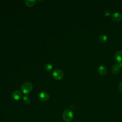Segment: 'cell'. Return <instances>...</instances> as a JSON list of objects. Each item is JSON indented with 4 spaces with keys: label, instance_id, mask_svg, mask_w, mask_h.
Here are the masks:
<instances>
[{
    "label": "cell",
    "instance_id": "6da1fadb",
    "mask_svg": "<svg viewBox=\"0 0 122 122\" xmlns=\"http://www.w3.org/2000/svg\"><path fill=\"white\" fill-rule=\"evenodd\" d=\"M32 85L31 83L29 82H26L23 83L21 86V91L25 95L29 94L32 90Z\"/></svg>",
    "mask_w": 122,
    "mask_h": 122
},
{
    "label": "cell",
    "instance_id": "7a4b0ae2",
    "mask_svg": "<svg viewBox=\"0 0 122 122\" xmlns=\"http://www.w3.org/2000/svg\"><path fill=\"white\" fill-rule=\"evenodd\" d=\"M63 118L65 122H71L73 119V112L69 109L65 110L63 113Z\"/></svg>",
    "mask_w": 122,
    "mask_h": 122
},
{
    "label": "cell",
    "instance_id": "3957f363",
    "mask_svg": "<svg viewBox=\"0 0 122 122\" xmlns=\"http://www.w3.org/2000/svg\"><path fill=\"white\" fill-rule=\"evenodd\" d=\"M54 78L57 80H61L63 77L64 74L63 72L59 69H56L54 70L53 73Z\"/></svg>",
    "mask_w": 122,
    "mask_h": 122
},
{
    "label": "cell",
    "instance_id": "277c9868",
    "mask_svg": "<svg viewBox=\"0 0 122 122\" xmlns=\"http://www.w3.org/2000/svg\"><path fill=\"white\" fill-rule=\"evenodd\" d=\"M49 97L50 96L49 94L45 92L41 93L39 95V99L43 102H46L48 101L49 99Z\"/></svg>",
    "mask_w": 122,
    "mask_h": 122
},
{
    "label": "cell",
    "instance_id": "5b68a950",
    "mask_svg": "<svg viewBox=\"0 0 122 122\" xmlns=\"http://www.w3.org/2000/svg\"><path fill=\"white\" fill-rule=\"evenodd\" d=\"M111 18L112 20L114 22H118L120 21L122 19V14L118 12L114 13L112 15Z\"/></svg>",
    "mask_w": 122,
    "mask_h": 122
},
{
    "label": "cell",
    "instance_id": "8992f818",
    "mask_svg": "<svg viewBox=\"0 0 122 122\" xmlns=\"http://www.w3.org/2000/svg\"><path fill=\"white\" fill-rule=\"evenodd\" d=\"M114 59L118 63H122V52H117L114 55Z\"/></svg>",
    "mask_w": 122,
    "mask_h": 122
},
{
    "label": "cell",
    "instance_id": "52a82bcc",
    "mask_svg": "<svg viewBox=\"0 0 122 122\" xmlns=\"http://www.w3.org/2000/svg\"><path fill=\"white\" fill-rule=\"evenodd\" d=\"M121 68H122V63L114 64L112 67V72L113 74H117L119 72Z\"/></svg>",
    "mask_w": 122,
    "mask_h": 122
},
{
    "label": "cell",
    "instance_id": "ba28073f",
    "mask_svg": "<svg viewBox=\"0 0 122 122\" xmlns=\"http://www.w3.org/2000/svg\"><path fill=\"white\" fill-rule=\"evenodd\" d=\"M12 96L14 99L16 101H18L22 98V94L20 91L16 90L14 92L12 95Z\"/></svg>",
    "mask_w": 122,
    "mask_h": 122
},
{
    "label": "cell",
    "instance_id": "9c48e42d",
    "mask_svg": "<svg viewBox=\"0 0 122 122\" xmlns=\"http://www.w3.org/2000/svg\"><path fill=\"white\" fill-rule=\"evenodd\" d=\"M107 70L106 68L103 65H101L98 67V72L102 75H104L106 74V73H107Z\"/></svg>",
    "mask_w": 122,
    "mask_h": 122
},
{
    "label": "cell",
    "instance_id": "30bf717a",
    "mask_svg": "<svg viewBox=\"0 0 122 122\" xmlns=\"http://www.w3.org/2000/svg\"><path fill=\"white\" fill-rule=\"evenodd\" d=\"M107 40V36L105 34H102L98 38V41L101 43H105Z\"/></svg>",
    "mask_w": 122,
    "mask_h": 122
},
{
    "label": "cell",
    "instance_id": "8fae6325",
    "mask_svg": "<svg viewBox=\"0 0 122 122\" xmlns=\"http://www.w3.org/2000/svg\"><path fill=\"white\" fill-rule=\"evenodd\" d=\"M25 5L28 6V7H32L36 3V1H34V0H32V1H29V0H26V1H25Z\"/></svg>",
    "mask_w": 122,
    "mask_h": 122
},
{
    "label": "cell",
    "instance_id": "7c38bea8",
    "mask_svg": "<svg viewBox=\"0 0 122 122\" xmlns=\"http://www.w3.org/2000/svg\"><path fill=\"white\" fill-rule=\"evenodd\" d=\"M23 102L26 105L29 104L31 103V99H30V96L28 95H25L23 97Z\"/></svg>",
    "mask_w": 122,
    "mask_h": 122
},
{
    "label": "cell",
    "instance_id": "4fadbf2b",
    "mask_svg": "<svg viewBox=\"0 0 122 122\" xmlns=\"http://www.w3.org/2000/svg\"><path fill=\"white\" fill-rule=\"evenodd\" d=\"M44 68L45 69L46 71H48V72H49V71H51L52 69H53V66L50 63H47L46 64L45 66H44Z\"/></svg>",
    "mask_w": 122,
    "mask_h": 122
},
{
    "label": "cell",
    "instance_id": "5bb4252c",
    "mask_svg": "<svg viewBox=\"0 0 122 122\" xmlns=\"http://www.w3.org/2000/svg\"><path fill=\"white\" fill-rule=\"evenodd\" d=\"M104 14L106 16H110L111 15V11L108 9H105L104 11Z\"/></svg>",
    "mask_w": 122,
    "mask_h": 122
},
{
    "label": "cell",
    "instance_id": "9a60e30c",
    "mask_svg": "<svg viewBox=\"0 0 122 122\" xmlns=\"http://www.w3.org/2000/svg\"><path fill=\"white\" fill-rule=\"evenodd\" d=\"M118 88H119V91L122 93V82H121V83L119 84V86H118Z\"/></svg>",
    "mask_w": 122,
    "mask_h": 122
}]
</instances>
